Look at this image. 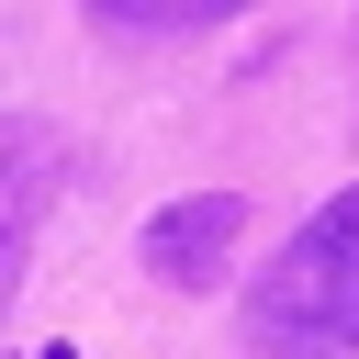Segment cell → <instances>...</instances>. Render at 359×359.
<instances>
[{
    "instance_id": "2",
    "label": "cell",
    "mask_w": 359,
    "mask_h": 359,
    "mask_svg": "<svg viewBox=\"0 0 359 359\" xmlns=\"http://www.w3.org/2000/svg\"><path fill=\"white\" fill-rule=\"evenodd\" d=\"M56 191H67V135L34 123V112H0V314L34 269V236H45Z\"/></svg>"
},
{
    "instance_id": "5",
    "label": "cell",
    "mask_w": 359,
    "mask_h": 359,
    "mask_svg": "<svg viewBox=\"0 0 359 359\" xmlns=\"http://www.w3.org/2000/svg\"><path fill=\"white\" fill-rule=\"evenodd\" d=\"M348 45H359V34H348Z\"/></svg>"
},
{
    "instance_id": "1",
    "label": "cell",
    "mask_w": 359,
    "mask_h": 359,
    "mask_svg": "<svg viewBox=\"0 0 359 359\" xmlns=\"http://www.w3.org/2000/svg\"><path fill=\"white\" fill-rule=\"evenodd\" d=\"M247 359H359V180L325 191L236 303Z\"/></svg>"
},
{
    "instance_id": "3",
    "label": "cell",
    "mask_w": 359,
    "mask_h": 359,
    "mask_svg": "<svg viewBox=\"0 0 359 359\" xmlns=\"http://www.w3.org/2000/svg\"><path fill=\"white\" fill-rule=\"evenodd\" d=\"M247 247V191H191V202H157L146 213V280L168 292H213Z\"/></svg>"
},
{
    "instance_id": "4",
    "label": "cell",
    "mask_w": 359,
    "mask_h": 359,
    "mask_svg": "<svg viewBox=\"0 0 359 359\" xmlns=\"http://www.w3.org/2000/svg\"><path fill=\"white\" fill-rule=\"evenodd\" d=\"M101 22H123V34H191V22H236V11H258V0H90Z\"/></svg>"
}]
</instances>
